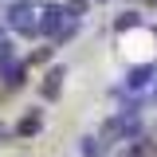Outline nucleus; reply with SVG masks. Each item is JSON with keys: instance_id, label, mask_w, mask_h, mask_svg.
Returning a JSON list of instances; mask_svg holds the SVG:
<instances>
[{"instance_id": "f257e3e1", "label": "nucleus", "mask_w": 157, "mask_h": 157, "mask_svg": "<svg viewBox=\"0 0 157 157\" xmlns=\"http://www.w3.org/2000/svg\"><path fill=\"white\" fill-rule=\"evenodd\" d=\"M39 8L32 4V0H8L4 8H0V28L8 32V36L16 39H39Z\"/></svg>"}, {"instance_id": "f03ea898", "label": "nucleus", "mask_w": 157, "mask_h": 157, "mask_svg": "<svg viewBox=\"0 0 157 157\" xmlns=\"http://www.w3.org/2000/svg\"><path fill=\"white\" fill-rule=\"evenodd\" d=\"M36 24H39V39H43V43H55V39H59V32L67 28V12H63V4L39 8Z\"/></svg>"}, {"instance_id": "7ed1b4c3", "label": "nucleus", "mask_w": 157, "mask_h": 157, "mask_svg": "<svg viewBox=\"0 0 157 157\" xmlns=\"http://www.w3.org/2000/svg\"><path fill=\"white\" fill-rule=\"evenodd\" d=\"M63 78H67V63H51V67L39 75V102H59Z\"/></svg>"}, {"instance_id": "20e7f679", "label": "nucleus", "mask_w": 157, "mask_h": 157, "mask_svg": "<svg viewBox=\"0 0 157 157\" xmlns=\"http://www.w3.org/2000/svg\"><path fill=\"white\" fill-rule=\"evenodd\" d=\"M153 78H157V63H134L130 71H126V78H122V86L130 90V94H141L145 86H153Z\"/></svg>"}, {"instance_id": "39448f33", "label": "nucleus", "mask_w": 157, "mask_h": 157, "mask_svg": "<svg viewBox=\"0 0 157 157\" xmlns=\"http://www.w3.org/2000/svg\"><path fill=\"white\" fill-rule=\"evenodd\" d=\"M20 63H24V55H20V43H16V36L0 32V78L8 75V71H16Z\"/></svg>"}, {"instance_id": "423d86ee", "label": "nucleus", "mask_w": 157, "mask_h": 157, "mask_svg": "<svg viewBox=\"0 0 157 157\" xmlns=\"http://www.w3.org/2000/svg\"><path fill=\"white\" fill-rule=\"evenodd\" d=\"M39 130H43V110H39V106H32V110L12 126V134H16V137H36Z\"/></svg>"}, {"instance_id": "0eeeda50", "label": "nucleus", "mask_w": 157, "mask_h": 157, "mask_svg": "<svg viewBox=\"0 0 157 157\" xmlns=\"http://www.w3.org/2000/svg\"><path fill=\"white\" fill-rule=\"evenodd\" d=\"M28 71H32L28 63H20L16 71H8V75L0 78V94H4V98H8V94H20V90L28 86Z\"/></svg>"}, {"instance_id": "6e6552de", "label": "nucleus", "mask_w": 157, "mask_h": 157, "mask_svg": "<svg viewBox=\"0 0 157 157\" xmlns=\"http://www.w3.org/2000/svg\"><path fill=\"white\" fill-rule=\"evenodd\" d=\"M130 28H145V12H137V8H126V12H118V20H114V32L118 36H126Z\"/></svg>"}, {"instance_id": "1a4fd4ad", "label": "nucleus", "mask_w": 157, "mask_h": 157, "mask_svg": "<svg viewBox=\"0 0 157 157\" xmlns=\"http://www.w3.org/2000/svg\"><path fill=\"white\" fill-rule=\"evenodd\" d=\"M55 51H59L55 43H39V47H32V51L24 55V63H28V67H51Z\"/></svg>"}, {"instance_id": "9d476101", "label": "nucleus", "mask_w": 157, "mask_h": 157, "mask_svg": "<svg viewBox=\"0 0 157 157\" xmlns=\"http://www.w3.org/2000/svg\"><path fill=\"white\" fill-rule=\"evenodd\" d=\"M63 12H67V20H78L82 24V16L90 12V0H63Z\"/></svg>"}, {"instance_id": "9b49d317", "label": "nucleus", "mask_w": 157, "mask_h": 157, "mask_svg": "<svg viewBox=\"0 0 157 157\" xmlns=\"http://www.w3.org/2000/svg\"><path fill=\"white\" fill-rule=\"evenodd\" d=\"M78 149H82L86 157H106V145H98V137H82Z\"/></svg>"}, {"instance_id": "f8f14e48", "label": "nucleus", "mask_w": 157, "mask_h": 157, "mask_svg": "<svg viewBox=\"0 0 157 157\" xmlns=\"http://www.w3.org/2000/svg\"><path fill=\"white\" fill-rule=\"evenodd\" d=\"M78 32H82V24H78V20H67V28H63V32H59V39H55V47H63V43H71V39H75Z\"/></svg>"}, {"instance_id": "ddd939ff", "label": "nucleus", "mask_w": 157, "mask_h": 157, "mask_svg": "<svg viewBox=\"0 0 157 157\" xmlns=\"http://www.w3.org/2000/svg\"><path fill=\"white\" fill-rule=\"evenodd\" d=\"M8 134H12V130H8V126H4V122H0V137H8Z\"/></svg>"}, {"instance_id": "4468645a", "label": "nucleus", "mask_w": 157, "mask_h": 157, "mask_svg": "<svg viewBox=\"0 0 157 157\" xmlns=\"http://www.w3.org/2000/svg\"><path fill=\"white\" fill-rule=\"evenodd\" d=\"M90 4H106V0H90Z\"/></svg>"}, {"instance_id": "2eb2a0df", "label": "nucleus", "mask_w": 157, "mask_h": 157, "mask_svg": "<svg viewBox=\"0 0 157 157\" xmlns=\"http://www.w3.org/2000/svg\"><path fill=\"white\" fill-rule=\"evenodd\" d=\"M153 94H157V78H153Z\"/></svg>"}, {"instance_id": "dca6fc26", "label": "nucleus", "mask_w": 157, "mask_h": 157, "mask_svg": "<svg viewBox=\"0 0 157 157\" xmlns=\"http://www.w3.org/2000/svg\"><path fill=\"white\" fill-rule=\"evenodd\" d=\"M0 32H4V28H0Z\"/></svg>"}]
</instances>
